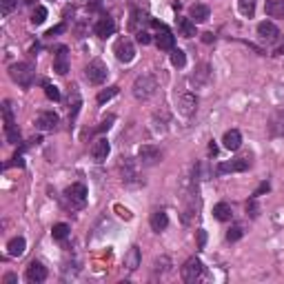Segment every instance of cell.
Returning a JSON list of instances; mask_svg holds the SVG:
<instances>
[{"label": "cell", "instance_id": "obj_1", "mask_svg": "<svg viewBox=\"0 0 284 284\" xmlns=\"http://www.w3.org/2000/svg\"><path fill=\"white\" fill-rule=\"evenodd\" d=\"M34 65L31 63H16L11 65V69H9V75H11L13 82H18L22 89H29L31 82H34Z\"/></svg>", "mask_w": 284, "mask_h": 284}, {"label": "cell", "instance_id": "obj_2", "mask_svg": "<svg viewBox=\"0 0 284 284\" xmlns=\"http://www.w3.org/2000/svg\"><path fill=\"white\" fill-rule=\"evenodd\" d=\"M155 89H158V80L149 73H142L134 82V96L138 98V100H149L155 93Z\"/></svg>", "mask_w": 284, "mask_h": 284}, {"label": "cell", "instance_id": "obj_3", "mask_svg": "<svg viewBox=\"0 0 284 284\" xmlns=\"http://www.w3.org/2000/svg\"><path fill=\"white\" fill-rule=\"evenodd\" d=\"M2 116H4V134H7V140L11 144L20 142V131H18L16 122H13V109H11V102L4 100L2 102Z\"/></svg>", "mask_w": 284, "mask_h": 284}, {"label": "cell", "instance_id": "obj_4", "mask_svg": "<svg viewBox=\"0 0 284 284\" xmlns=\"http://www.w3.org/2000/svg\"><path fill=\"white\" fill-rule=\"evenodd\" d=\"M202 271H205V267H202L200 260H198V258H189L187 262H184V267H182V280L189 282V284L198 282L202 278Z\"/></svg>", "mask_w": 284, "mask_h": 284}, {"label": "cell", "instance_id": "obj_5", "mask_svg": "<svg viewBox=\"0 0 284 284\" xmlns=\"http://www.w3.org/2000/svg\"><path fill=\"white\" fill-rule=\"evenodd\" d=\"M87 80L89 82H93V84H102L107 80V75H109V69H107V65L102 63V60H93V63H89V67H87Z\"/></svg>", "mask_w": 284, "mask_h": 284}, {"label": "cell", "instance_id": "obj_6", "mask_svg": "<svg viewBox=\"0 0 284 284\" xmlns=\"http://www.w3.org/2000/svg\"><path fill=\"white\" fill-rule=\"evenodd\" d=\"M113 54H116V58L125 65H129L131 60L136 58V49H134L129 38H120V40L116 42V47H113Z\"/></svg>", "mask_w": 284, "mask_h": 284}, {"label": "cell", "instance_id": "obj_7", "mask_svg": "<svg viewBox=\"0 0 284 284\" xmlns=\"http://www.w3.org/2000/svg\"><path fill=\"white\" fill-rule=\"evenodd\" d=\"M65 198L69 200V205L71 207H82L84 202H87V187L84 184H80V182H75V184H71V187H67V191H65Z\"/></svg>", "mask_w": 284, "mask_h": 284}, {"label": "cell", "instance_id": "obj_8", "mask_svg": "<svg viewBox=\"0 0 284 284\" xmlns=\"http://www.w3.org/2000/svg\"><path fill=\"white\" fill-rule=\"evenodd\" d=\"M138 160H140V164H144V167H153V164L160 160L158 146H153V144H142L140 149H138Z\"/></svg>", "mask_w": 284, "mask_h": 284}, {"label": "cell", "instance_id": "obj_9", "mask_svg": "<svg viewBox=\"0 0 284 284\" xmlns=\"http://www.w3.org/2000/svg\"><path fill=\"white\" fill-rule=\"evenodd\" d=\"M58 122H60V118H58V113H54V111H42L40 116L36 118V127L40 131H56Z\"/></svg>", "mask_w": 284, "mask_h": 284}, {"label": "cell", "instance_id": "obj_10", "mask_svg": "<svg viewBox=\"0 0 284 284\" xmlns=\"http://www.w3.org/2000/svg\"><path fill=\"white\" fill-rule=\"evenodd\" d=\"M155 45H158V49H162V51H171L173 45H176V36H173L164 25H160L158 34H155Z\"/></svg>", "mask_w": 284, "mask_h": 284}, {"label": "cell", "instance_id": "obj_11", "mask_svg": "<svg viewBox=\"0 0 284 284\" xmlns=\"http://www.w3.org/2000/svg\"><path fill=\"white\" fill-rule=\"evenodd\" d=\"M249 169V160L247 158H238L231 162H222L217 164V173H242Z\"/></svg>", "mask_w": 284, "mask_h": 284}, {"label": "cell", "instance_id": "obj_12", "mask_svg": "<svg viewBox=\"0 0 284 284\" xmlns=\"http://www.w3.org/2000/svg\"><path fill=\"white\" fill-rule=\"evenodd\" d=\"M93 31H96V36L98 38H109V36H113L116 34V22H113V18H109V16H102L100 20L96 22V27H93Z\"/></svg>", "mask_w": 284, "mask_h": 284}, {"label": "cell", "instance_id": "obj_13", "mask_svg": "<svg viewBox=\"0 0 284 284\" xmlns=\"http://www.w3.org/2000/svg\"><path fill=\"white\" fill-rule=\"evenodd\" d=\"M258 36H260V40H264V42H276L278 36H280V29H278L273 22L264 20L258 25Z\"/></svg>", "mask_w": 284, "mask_h": 284}, {"label": "cell", "instance_id": "obj_14", "mask_svg": "<svg viewBox=\"0 0 284 284\" xmlns=\"http://www.w3.org/2000/svg\"><path fill=\"white\" fill-rule=\"evenodd\" d=\"M25 276H27V280H29L31 284H40V282L47 280V269L42 267L40 262H36V260H34V262L27 267V273H25Z\"/></svg>", "mask_w": 284, "mask_h": 284}, {"label": "cell", "instance_id": "obj_15", "mask_svg": "<svg viewBox=\"0 0 284 284\" xmlns=\"http://www.w3.org/2000/svg\"><path fill=\"white\" fill-rule=\"evenodd\" d=\"M54 71H56L58 75H65V73L69 71V56H67V47H58V49H56Z\"/></svg>", "mask_w": 284, "mask_h": 284}, {"label": "cell", "instance_id": "obj_16", "mask_svg": "<svg viewBox=\"0 0 284 284\" xmlns=\"http://www.w3.org/2000/svg\"><path fill=\"white\" fill-rule=\"evenodd\" d=\"M109 149H111V146H109L107 138H98L91 144V158L96 160V162H105L107 155H109Z\"/></svg>", "mask_w": 284, "mask_h": 284}, {"label": "cell", "instance_id": "obj_17", "mask_svg": "<svg viewBox=\"0 0 284 284\" xmlns=\"http://www.w3.org/2000/svg\"><path fill=\"white\" fill-rule=\"evenodd\" d=\"M222 144H224V149H229V151H238L240 146H242V134H240L238 129L226 131L224 138H222Z\"/></svg>", "mask_w": 284, "mask_h": 284}, {"label": "cell", "instance_id": "obj_18", "mask_svg": "<svg viewBox=\"0 0 284 284\" xmlns=\"http://www.w3.org/2000/svg\"><path fill=\"white\" fill-rule=\"evenodd\" d=\"M149 224H151V229H153L155 233H160V231H164L169 226V215L164 211H153L151 213V217H149Z\"/></svg>", "mask_w": 284, "mask_h": 284}, {"label": "cell", "instance_id": "obj_19", "mask_svg": "<svg viewBox=\"0 0 284 284\" xmlns=\"http://www.w3.org/2000/svg\"><path fill=\"white\" fill-rule=\"evenodd\" d=\"M209 16H211V9L207 7V4H193L191 9H189V18H191L193 22H207L209 20Z\"/></svg>", "mask_w": 284, "mask_h": 284}, {"label": "cell", "instance_id": "obj_20", "mask_svg": "<svg viewBox=\"0 0 284 284\" xmlns=\"http://www.w3.org/2000/svg\"><path fill=\"white\" fill-rule=\"evenodd\" d=\"M264 11L271 18H284V0H267Z\"/></svg>", "mask_w": 284, "mask_h": 284}, {"label": "cell", "instance_id": "obj_21", "mask_svg": "<svg viewBox=\"0 0 284 284\" xmlns=\"http://www.w3.org/2000/svg\"><path fill=\"white\" fill-rule=\"evenodd\" d=\"M231 215H233V211H231V207L226 205V202H217L215 207H213V217L220 222H226L231 220Z\"/></svg>", "mask_w": 284, "mask_h": 284}, {"label": "cell", "instance_id": "obj_22", "mask_svg": "<svg viewBox=\"0 0 284 284\" xmlns=\"http://www.w3.org/2000/svg\"><path fill=\"white\" fill-rule=\"evenodd\" d=\"M178 29L184 38H193L196 36V22L191 18H178Z\"/></svg>", "mask_w": 284, "mask_h": 284}, {"label": "cell", "instance_id": "obj_23", "mask_svg": "<svg viewBox=\"0 0 284 284\" xmlns=\"http://www.w3.org/2000/svg\"><path fill=\"white\" fill-rule=\"evenodd\" d=\"M125 267L129 269V271H136V269L140 267V249L138 247L129 249V253H127V258H125Z\"/></svg>", "mask_w": 284, "mask_h": 284}, {"label": "cell", "instance_id": "obj_24", "mask_svg": "<svg viewBox=\"0 0 284 284\" xmlns=\"http://www.w3.org/2000/svg\"><path fill=\"white\" fill-rule=\"evenodd\" d=\"M25 247H27L25 238H13L11 242L7 244V249H9V255H11V258H20V255L25 253Z\"/></svg>", "mask_w": 284, "mask_h": 284}, {"label": "cell", "instance_id": "obj_25", "mask_svg": "<svg viewBox=\"0 0 284 284\" xmlns=\"http://www.w3.org/2000/svg\"><path fill=\"white\" fill-rule=\"evenodd\" d=\"M69 118H75L78 116V109H80V93H78V87H71V96H69Z\"/></svg>", "mask_w": 284, "mask_h": 284}, {"label": "cell", "instance_id": "obj_26", "mask_svg": "<svg viewBox=\"0 0 284 284\" xmlns=\"http://www.w3.org/2000/svg\"><path fill=\"white\" fill-rule=\"evenodd\" d=\"M198 100L193 93H187V96H182V100H180V107H182V113L184 116H189V113H193V109H196Z\"/></svg>", "mask_w": 284, "mask_h": 284}, {"label": "cell", "instance_id": "obj_27", "mask_svg": "<svg viewBox=\"0 0 284 284\" xmlns=\"http://www.w3.org/2000/svg\"><path fill=\"white\" fill-rule=\"evenodd\" d=\"M238 7H240V13L247 18H253L255 13V0H238Z\"/></svg>", "mask_w": 284, "mask_h": 284}, {"label": "cell", "instance_id": "obj_28", "mask_svg": "<svg viewBox=\"0 0 284 284\" xmlns=\"http://www.w3.org/2000/svg\"><path fill=\"white\" fill-rule=\"evenodd\" d=\"M69 224H65V222H58V224L54 226V231H51V235H54V240H67L69 235Z\"/></svg>", "mask_w": 284, "mask_h": 284}, {"label": "cell", "instance_id": "obj_29", "mask_svg": "<svg viewBox=\"0 0 284 284\" xmlns=\"http://www.w3.org/2000/svg\"><path fill=\"white\" fill-rule=\"evenodd\" d=\"M171 65L173 67H184L187 65V56L182 49H171Z\"/></svg>", "mask_w": 284, "mask_h": 284}, {"label": "cell", "instance_id": "obj_30", "mask_svg": "<svg viewBox=\"0 0 284 284\" xmlns=\"http://www.w3.org/2000/svg\"><path fill=\"white\" fill-rule=\"evenodd\" d=\"M45 20H47V9L42 7V4H38L34 9V13H31V22H34V25H42Z\"/></svg>", "mask_w": 284, "mask_h": 284}, {"label": "cell", "instance_id": "obj_31", "mask_svg": "<svg viewBox=\"0 0 284 284\" xmlns=\"http://www.w3.org/2000/svg\"><path fill=\"white\" fill-rule=\"evenodd\" d=\"M113 96H118V87H107V89H102V91L98 93V102L105 105V102H109Z\"/></svg>", "mask_w": 284, "mask_h": 284}, {"label": "cell", "instance_id": "obj_32", "mask_svg": "<svg viewBox=\"0 0 284 284\" xmlns=\"http://www.w3.org/2000/svg\"><path fill=\"white\" fill-rule=\"evenodd\" d=\"M45 93H47V98H49V100H54V102L60 100V89L56 87V84L45 82Z\"/></svg>", "mask_w": 284, "mask_h": 284}, {"label": "cell", "instance_id": "obj_33", "mask_svg": "<svg viewBox=\"0 0 284 284\" xmlns=\"http://www.w3.org/2000/svg\"><path fill=\"white\" fill-rule=\"evenodd\" d=\"M240 238H242V229H240V226H231L229 233H226V240H229V242H238Z\"/></svg>", "mask_w": 284, "mask_h": 284}, {"label": "cell", "instance_id": "obj_34", "mask_svg": "<svg viewBox=\"0 0 284 284\" xmlns=\"http://www.w3.org/2000/svg\"><path fill=\"white\" fill-rule=\"evenodd\" d=\"M0 4H2V16H7V13H11V9L16 7V0H0Z\"/></svg>", "mask_w": 284, "mask_h": 284}, {"label": "cell", "instance_id": "obj_35", "mask_svg": "<svg viewBox=\"0 0 284 284\" xmlns=\"http://www.w3.org/2000/svg\"><path fill=\"white\" fill-rule=\"evenodd\" d=\"M247 213H251V217H258V205H255V198H251L247 202Z\"/></svg>", "mask_w": 284, "mask_h": 284}, {"label": "cell", "instance_id": "obj_36", "mask_svg": "<svg viewBox=\"0 0 284 284\" xmlns=\"http://www.w3.org/2000/svg\"><path fill=\"white\" fill-rule=\"evenodd\" d=\"M136 40H138L140 45H149V42H151V36L146 34V31H138V36H136Z\"/></svg>", "mask_w": 284, "mask_h": 284}, {"label": "cell", "instance_id": "obj_37", "mask_svg": "<svg viewBox=\"0 0 284 284\" xmlns=\"http://www.w3.org/2000/svg\"><path fill=\"white\" fill-rule=\"evenodd\" d=\"M269 189H271V187H269V182H262V184H260V187H258V189H255L253 198H260V196H262V193H267V191H269Z\"/></svg>", "mask_w": 284, "mask_h": 284}, {"label": "cell", "instance_id": "obj_38", "mask_svg": "<svg viewBox=\"0 0 284 284\" xmlns=\"http://www.w3.org/2000/svg\"><path fill=\"white\" fill-rule=\"evenodd\" d=\"M205 244H207V233L200 229V231H198V247L202 249V247H205Z\"/></svg>", "mask_w": 284, "mask_h": 284}, {"label": "cell", "instance_id": "obj_39", "mask_svg": "<svg viewBox=\"0 0 284 284\" xmlns=\"http://www.w3.org/2000/svg\"><path fill=\"white\" fill-rule=\"evenodd\" d=\"M111 122H113V116H109V118H107V120H105V122H102V125H100V127H98V131H107V129H109V127H111Z\"/></svg>", "mask_w": 284, "mask_h": 284}, {"label": "cell", "instance_id": "obj_40", "mask_svg": "<svg viewBox=\"0 0 284 284\" xmlns=\"http://www.w3.org/2000/svg\"><path fill=\"white\" fill-rule=\"evenodd\" d=\"M60 31H65V25H58V27H54V29H49L47 36H56V34H60Z\"/></svg>", "mask_w": 284, "mask_h": 284}, {"label": "cell", "instance_id": "obj_41", "mask_svg": "<svg viewBox=\"0 0 284 284\" xmlns=\"http://www.w3.org/2000/svg\"><path fill=\"white\" fill-rule=\"evenodd\" d=\"M16 280H18V278L13 276V273H9V276H4V284H13Z\"/></svg>", "mask_w": 284, "mask_h": 284}, {"label": "cell", "instance_id": "obj_42", "mask_svg": "<svg viewBox=\"0 0 284 284\" xmlns=\"http://www.w3.org/2000/svg\"><path fill=\"white\" fill-rule=\"evenodd\" d=\"M11 164H18V167H22V164H25V162H22V158H20V155H16V158H13V162Z\"/></svg>", "mask_w": 284, "mask_h": 284}, {"label": "cell", "instance_id": "obj_43", "mask_svg": "<svg viewBox=\"0 0 284 284\" xmlns=\"http://www.w3.org/2000/svg\"><path fill=\"white\" fill-rule=\"evenodd\" d=\"M202 40H205V42H211V40H213V34H202Z\"/></svg>", "mask_w": 284, "mask_h": 284}, {"label": "cell", "instance_id": "obj_44", "mask_svg": "<svg viewBox=\"0 0 284 284\" xmlns=\"http://www.w3.org/2000/svg\"><path fill=\"white\" fill-rule=\"evenodd\" d=\"M276 54H284V45H282V47H280V49H278V51H276Z\"/></svg>", "mask_w": 284, "mask_h": 284}, {"label": "cell", "instance_id": "obj_45", "mask_svg": "<svg viewBox=\"0 0 284 284\" xmlns=\"http://www.w3.org/2000/svg\"><path fill=\"white\" fill-rule=\"evenodd\" d=\"M82 2H89V0H82Z\"/></svg>", "mask_w": 284, "mask_h": 284}]
</instances>
